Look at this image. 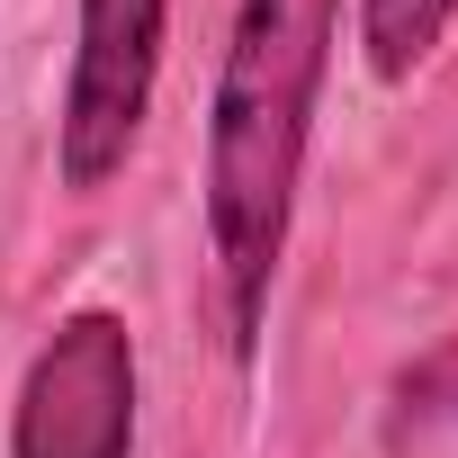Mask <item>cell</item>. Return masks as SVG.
<instances>
[{
  "instance_id": "cell-3",
  "label": "cell",
  "mask_w": 458,
  "mask_h": 458,
  "mask_svg": "<svg viewBox=\"0 0 458 458\" xmlns=\"http://www.w3.org/2000/svg\"><path fill=\"white\" fill-rule=\"evenodd\" d=\"M10 458H135V324L72 306L10 395Z\"/></svg>"
},
{
  "instance_id": "cell-5",
  "label": "cell",
  "mask_w": 458,
  "mask_h": 458,
  "mask_svg": "<svg viewBox=\"0 0 458 458\" xmlns=\"http://www.w3.org/2000/svg\"><path fill=\"white\" fill-rule=\"evenodd\" d=\"M395 395H404V413H413V422H458V342H440L422 369H404V386H395Z\"/></svg>"
},
{
  "instance_id": "cell-1",
  "label": "cell",
  "mask_w": 458,
  "mask_h": 458,
  "mask_svg": "<svg viewBox=\"0 0 458 458\" xmlns=\"http://www.w3.org/2000/svg\"><path fill=\"white\" fill-rule=\"evenodd\" d=\"M342 37V0H234L207 99V252H216V297H225V342L252 369L270 288L288 261V216L324 108Z\"/></svg>"
},
{
  "instance_id": "cell-4",
  "label": "cell",
  "mask_w": 458,
  "mask_h": 458,
  "mask_svg": "<svg viewBox=\"0 0 458 458\" xmlns=\"http://www.w3.org/2000/svg\"><path fill=\"white\" fill-rule=\"evenodd\" d=\"M458 0H360V55L377 81H413L431 64V46L449 37Z\"/></svg>"
},
{
  "instance_id": "cell-2",
  "label": "cell",
  "mask_w": 458,
  "mask_h": 458,
  "mask_svg": "<svg viewBox=\"0 0 458 458\" xmlns=\"http://www.w3.org/2000/svg\"><path fill=\"white\" fill-rule=\"evenodd\" d=\"M162 37L171 0H81L72 10V64H64V108H55V171L64 189H108L153 117L162 90Z\"/></svg>"
}]
</instances>
